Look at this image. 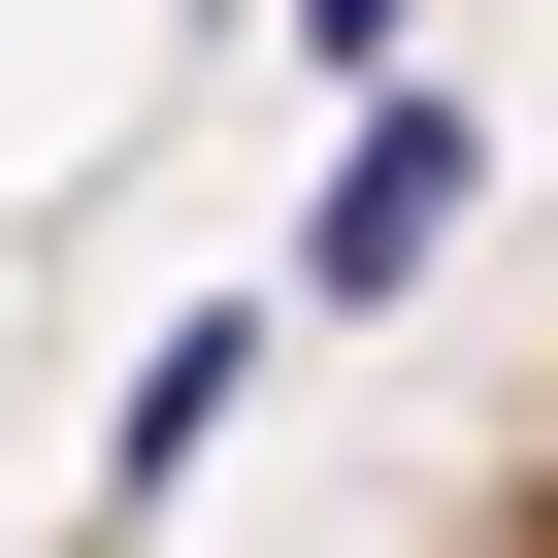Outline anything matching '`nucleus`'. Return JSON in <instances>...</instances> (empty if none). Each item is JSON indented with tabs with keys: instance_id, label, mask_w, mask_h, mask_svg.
Listing matches in <instances>:
<instances>
[{
	"instance_id": "f257e3e1",
	"label": "nucleus",
	"mask_w": 558,
	"mask_h": 558,
	"mask_svg": "<svg viewBox=\"0 0 558 558\" xmlns=\"http://www.w3.org/2000/svg\"><path fill=\"white\" fill-rule=\"evenodd\" d=\"M460 230H493V99L362 66V132H329V230H296V296H329V329H395V296H427Z\"/></svg>"
},
{
	"instance_id": "f03ea898",
	"label": "nucleus",
	"mask_w": 558,
	"mask_h": 558,
	"mask_svg": "<svg viewBox=\"0 0 558 558\" xmlns=\"http://www.w3.org/2000/svg\"><path fill=\"white\" fill-rule=\"evenodd\" d=\"M230 395H263V296H197V329H165L132 395H99V558H132V525H165L197 460H230Z\"/></svg>"
},
{
	"instance_id": "7ed1b4c3",
	"label": "nucleus",
	"mask_w": 558,
	"mask_h": 558,
	"mask_svg": "<svg viewBox=\"0 0 558 558\" xmlns=\"http://www.w3.org/2000/svg\"><path fill=\"white\" fill-rule=\"evenodd\" d=\"M296 34H329V66H395V34H427V0H296Z\"/></svg>"
}]
</instances>
